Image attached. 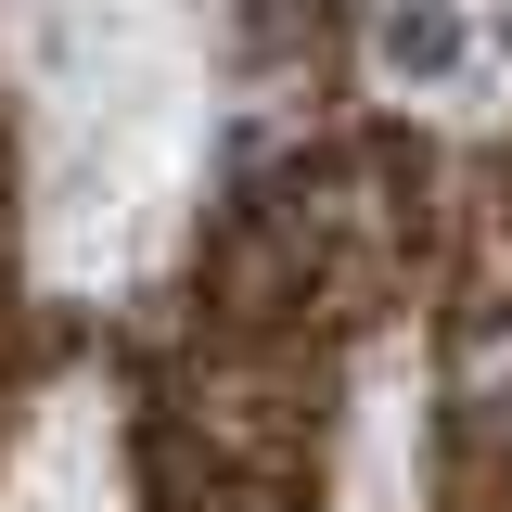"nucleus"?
Instances as JSON below:
<instances>
[{
  "instance_id": "obj_1",
  "label": "nucleus",
  "mask_w": 512,
  "mask_h": 512,
  "mask_svg": "<svg viewBox=\"0 0 512 512\" xmlns=\"http://www.w3.org/2000/svg\"><path fill=\"white\" fill-rule=\"evenodd\" d=\"M448 52H461V26H448V13H397V26H384V64H410V77H436Z\"/></svg>"
}]
</instances>
